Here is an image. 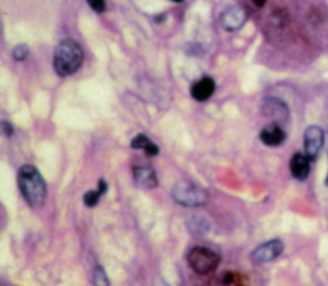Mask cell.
<instances>
[{"label": "cell", "instance_id": "6da1fadb", "mask_svg": "<svg viewBox=\"0 0 328 286\" xmlns=\"http://www.w3.org/2000/svg\"><path fill=\"white\" fill-rule=\"evenodd\" d=\"M18 186L23 198L32 208H41L46 200V183L32 164H25L18 172Z\"/></svg>", "mask_w": 328, "mask_h": 286}, {"label": "cell", "instance_id": "7a4b0ae2", "mask_svg": "<svg viewBox=\"0 0 328 286\" xmlns=\"http://www.w3.org/2000/svg\"><path fill=\"white\" fill-rule=\"evenodd\" d=\"M84 62V50L77 41L64 39L57 45L54 52V70L61 77L72 76L80 70Z\"/></svg>", "mask_w": 328, "mask_h": 286}, {"label": "cell", "instance_id": "3957f363", "mask_svg": "<svg viewBox=\"0 0 328 286\" xmlns=\"http://www.w3.org/2000/svg\"><path fill=\"white\" fill-rule=\"evenodd\" d=\"M172 197L180 206L187 207V208L204 206L208 203L209 198L208 193L203 187L187 180L178 181L173 185Z\"/></svg>", "mask_w": 328, "mask_h": 286}, {"label": "cell", "instance_id": "277c9868", "mask_svg": "<svg viewBox=\"0 0 328 286\" xmlns=\"http://www.w3.org/2000/svg\"><path fill=\"white\" fill-rule=\"evenodd\" d=\"M187 263L199 275H209L220 264V256L205 247H195L187 253Z\"/></svg>", "mask_w": 328, "mask_h": 286}, {"label": "cell", "instance_id": "5b68a950", "mask_svg": "<svg viewBox=\"0 0 328 286\" xmlns=\"http://www.w3.org/2000/svg\"><path fill=\"white\" fill-rule=\"evenodd\" d=\"M323 144H324V132L322 128L315 125L309 126L304 132V150L311 161L317 159Z\"/></svg>", "mask_w": 328, "mask_h": 286}, {"label": "cell", "instance_id": "8992f818", "mask_svg": "<svg viewBox=\"0 0 328 286\" xmlns=\"http://www.w3.org/2000/svg\"><path fill=\"white\" fill-rule=\"evenodd\" d=\"M284 243L280 239H273L264 244L259 245L251 253V258L255 263H267V262L275 261L276 258L281 256L284 252Z\"/></svg>", "mask_w": 328, "mask_h": 286}, {"label": "cell", "instance_id": "52a82bcc", "mask_svg": "<svg viewBox=\"0 0 328 286\" xmlns=\"http://www.w3.org/2000/svg\"><path fill=\"white\" fill-rule=\"evenodd\" d=\"M261 112L265 117H269L273 122L278 123V125L286 122L290 114L286 104L277 98L264 99V102L261 104Z\"/></svg>", "mask_w": 328, "mask_h": 286}, {"label": "cell", "instance_id": "ba28073f", "mask_svg": "<svg viewBox=\"0 0 328 286\" xmlns=\"http://www.w3.org/2000/svg\"><path fill=\"white\" fill-rule=\"evenodd\" d=\"M248 14L242 7L232 6L226 9L221 16V23L225 30L234 32V31L240 30L246 22Z\"/></svg>", "mask_w": 328, "mask_h": 286}, {"label": "cell", "instance_id": "9c48e42d", "mask_svg": "<svg viewBox=\"0 0 328 286\" xmlns=\"http://www.w3.org/2000/svg\"><path fill=\"white\" fill-rule=\"evenodd\" d=\"M310 162L311 159L304 153H295L292 156L291 161H290V172H291L292 177L296 178L299 181H304L308 178L309 173H310Z\"/></svg>", "mask_w": 328, "mask_h": 286}, {"label": "cell", "instance_id": "30bf717a", "mask_svg": "<svg viewBox=\"0 0 328 286\" xmlns=\"http://www.w3.org/2000/svg\"><path fill=\"white\" fill-rule=\"evenodd\" d=\"M260 140L267 147H280L286 140V132L278 123H270L260 131Z\"/></svg>", "mask_w": 328, "mask_h": 286}, {"label": "cell", "instance_id": "8fae6325", "mask_svg": "<svg viewBox=\"0 0 328 286\" xmlns=\"http://www.w3.org/2000/svg\"><path fill=\"white\" fill-rule=\"evenodd\" d=\"M134 180L141 189H154L158 185L155 171L151 167L137 166L134 168Z\"/></svg>", "mask_w": 328, "mask_h": 286}, {"label": "cell", "instance_id": "7c38bea8", "mask_svg": "<svg viewBox=\"0 0 328 286\" xmlns=\"http://www.w3.org/2000/svg\"><path fill=\"white\" fill-rule=\"evenodd\" d=\"M214 90V80L211 77H203L191 86V97L198 102H205L213 95Z\"/></svg>", "mask_w": 328, "mask_h": 286}, {"label": "cell", "instance_id": "4fadbf2b", "mask_svg": "<svg viewBox=\"0 0 328 286\" xmlns=\"http://www.w3.org/2000/svg\"><path fill=\"white\" fill-rule=\"evenodd\" d=\"M131 148L132 149H137V150H144L145 153L147 154L149 157H155L158 156L159 153V148L155 142L151 141L146 135L144 133H140L135 137L132 141H131Z\"/></svg>", "mask_w": 328, "mask_h": 286}, {"label": "cell", "instance_id": "5bb4252c", "mask_svg": "<svg viewBox=\"0 0 328 286\" xmlns=\"http://www.w3.org/2000/svg\"><path fill=\"white\" fill-rule=\"evenodd\" d=\"M187 225H189V230L192 233H196V235L205 233L209 228V226L206 225V221L204 218H200L199 216H191V218L187 221Z\"/></svg>", "mask_w": 328, "mask_h": 286}, {"label": "cell", "instance_id": "9a60e30c", "mask_svg": "<svg viewBox=\"0 0 328 286\" xmlns=\"http://www.w3.org/2000/svg\"><path fill=\"white\" fill-rule=\"evenodd\" d=\"M101 195H103V193H101L100 190H90V192H87L84 197L85 206L89 207V208L95 207L99 203Z\"/></svg>", "mask_w": 328, "mask_h": 286}, {"label": "cell", "instance_id": "2e32d148", "mask_svg": "<svg viewBox=\"0 0 328 286\" xmlns=\"http://www.w3.org/2000/svg\"><path fill=\"white\" fill-rule=\"evenodd\" d=\"M28 53H30V49L26 44H20L14 47L13 50V58L18 62H22L27 58Z\"/></svg>", "mask_w": 328, "mask_h": 286}, {"label": "cell", "instance_id": "e0dca14e", "mask_svg": "<svg viewBox=\"0 0 328 286\" xmlns=\"http://www.w3.org/2000/svg\"><path fill=\"white\" fill-rule=\"evenodd\" d=\"M90 8L95 12V13L100 14L104 13L106 9V0H86Z\"/></svg>", "mask_w": 328, "mask_h": 286}, {"label": "cell", "instance_id": "ac0fdd59", "mask_svg": "<svg viewBox=\"0 0 328 286\" xmlns=\"http://www.w3.org/2000/svg\"><path fill=\"white\" fill-rule=\"evenodd\" d=\"M94 283L95 285H109V281L106 278L105 272L101 267H96L94 272Z\"/></svg>", "mask_w": 328, "mask_h": 286}, {"label": "cell", "instance_id": "d6986e66", "mask_svg": "<svg viewBox=\"0 0 328 286\" xmlns=\"http://www.w3.org/2000/svg\"><path fill=\"white\" fill-rule=\"evenodd\" d=\"M2 131H3V133L7 137L12 136V133H13V128H12L11 123L7 122V121H3V122H2Z\"/></svg>", "mask_w": 328, "mask_h": 286}, {"label": "cell", "instance_id": "ffe728a7", "mask_svg": "<svg viewBox=\"0 0 328 286\" xmlns=\"http://www.w3.org/2000/svg\"><path fill=\"white\" fill-rule=\"evenodd\" d=\"M106 189H108V185H106V182L104 180H99V190H100L101 193H105Z\"/></svg>", "mask_w": 328, "mask_h": 286}, {"label": "cell", "instance_id": "44dd1931", "mask_svg": "<svg viewBox=\"0 0 328 286\" xmlns=\"http://www.w3.org/2000/svg\"><path fill=\"white\" fill-rule=\"evenodd\" d=\"M253 2H254V4H255V6L263 7L265 4V2H267V0H253Z\"/></svg>", "mask_w": 328, "mask_h": 286}, {"label": "cell", "instance_id": "7402d4cb", "mask_svg": "<svg viewBox=\"0 0 328 286\" xmlns=\"http://www.w3.org/2000/svg\"><path fill=\"white\" fill-rule=\"evenodd\" d=\"M173 2H176V3H181V2H184V0H173Z\"/></svg>", "mask_w": 328, "mask_h": 286}, {"label": "cell", "instance_id": "603a6c76", "mask_svg": "<svg viewBox=\"0 0 328 286\" xmlns=\"http://www.w3.org/2000/svg\"><path fill=\"white\" fill-rule=\"evenodd\" d=\"M325 185L328 186V175H327V178H325Z\"/></svg>", "mask_w": 328, "mask_h": 286}]
</instances>
